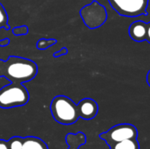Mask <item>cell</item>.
Returning <instances> with one entry per match:
<instances>
[{
  "instance_id": "6da1fadb",
  "label": "cell",
  "mask_w": 150,
  "mask_h": 149,
  "mask_svg": "<svg viewBox=\"0 0 150 149\" xmlns=\"http://www.w3.org/2000/svg\"><path fill=\"white\" fill-rule=\"evenodd\" d=\"M38 73L37 64L27 58L10 56L7 61H0V76L11 83H24L33 80Z\"/></svg>"
},
{
  "instance_id": "7a4b0ae2",
  "label": "cell",
  "mask_w": 150,
  "mask_h": 149,
  "mask_svg": "<svg viewBox=\"0 0 150 149\" xmlns=\"http://www.w3.org/2000/svg\"><path fill=\"white\" fill-rule=\"evenodd\" d=\"M50 111L54 119L59 124L69 126L76 123L80 118L77 105L69 97L59 95L53 98Z\"/></svg>"
},
{
  "instance_id": "3957f363",
  "label": "cell",
  "mask_w": 150,
  "mask_h": 149,
  "mask_svg": "<svg viewBox=\"0 0 150 149\" xmlns=\"http://www.w3.org/2000/svg\"><path fill=\"white\" fill-rule=\"evenodd\" d=\"M30 96L23 83H11L0 89V108L10 109L25 105Z\"/></svg>"
},
{
  "instance_id": "277c9868",
  "label": "cell",
  "mask_w": 150,
  "mask_h": 149,
  "mask_svg": "<svg viewBox=\"0 0 150 149\" xmlns=\"http://www.w3.org/2000/svg\"><path fill=\"white\" fill-rule=\"evenodd\" d=\"M80 15L83 23L90 29L100 27L107 19L106 9L96 0H92L90 4L83 7L80 11Z\"/></svg>"
},
{
  "instance_id": "5b68a950",
  "label": "cell",
  "mask_w": 150,
  "mask_h": 149,
  "mask_svg": "<svg viewBox=\"0 0 150 149\" xmlns=\"http://www.w3.org/2000/svg\"><path fill=\"white\" fill-rule=\"evenodd\" d=\"M111 6L120 16L139 17L148 15L149 0H108Z\"/></svg>"
},
{
  "instance_id": "8992f818",
  "label": "cell",
  "mask_w": 150,
  "mask_h": 149,
  "mask_svg": "<svg viewBox=\"0 0 150 149\" xmlns=\"http://www.w3.org/2000/svg\"><path fill=\"white\" fill-rule=\"evenodd\" d=\"M137 136L138 131L136 127L131 124L117 125L99 135L100 139L104 140L109 147L125 140L137 139Z\"/></svg>"
},
{
  "instance_id": "52a82bcc",
  "label": "cell",
  "mask_w": 150,
  "mask_h": 149,
  "mask_svg": "<svg viewBox=\"0 0 150 149\" xmlns=\"http://www.w3.org/2000/svg\"><path fill=\"white\" fill-rule=\"evenodd\" d=\"M78 112L81 119L90 120L94 119L98 112V103L91 98H83L77 104Z\"/></svg>"
},
{
  "instance_id": "ba28073f",
  "label": "cell",
  "mask_w": 150,
  "mask_h": 149,
  "mask_svg": "<svg viewBox=\"0 0 150 149\" xmlns=\"http://www.w3.org/2000/svg\"><path fill=\"white\" fill-rule=\"evenodd\" d=\"M130 38L137 42H142L146 40L147 33V23L142 20H138L131 24L128 29Z\"/></svg>"
},
{
  "instance_id": "9c48e42d",
  "label": "cell",
  "mask_w": 150,
  "mask_h": 149,
  "mask_svg": "<svg viewBox=\"0 0 150 149\" xmlns=\"http://www.w3.org/2000/svg\"><path fill=\"white\" fill-rule=\"evenodd\" d=\"M68 149H79L86 143V135L83 133H68L65 137Z\"/></svg>"
},
{
  "instance_id": "30bf717a",
  "label": "cell",
  "mask_w": 150,
  "mask_h": 149,
  "mask_svg": "<svg viewBox=\"0 0 150 149\" xmlns=\"http://www.w3.org/2000/svg\"><path fill=\"white\" fill-rule=\"evenodd\" d=\"M22 149H48L47 143L41 139L34 136L24 138Z\"/></svg>"
},
{
  "instance_id": "8fae6325",
  "label": "cell",
  "mask_w": 150,
  "mask_h": 149,
  "mask_svg": "<svg viewBox=\"0 0 150 149\" xmlns=\"http://www.w3.org/2000/svg\"><path fill=\"white\" fill-rule=\"evenodd\" d=\"M111 149H140V145L137 139L125 140L110 147Z\"/></svg>"
},
{
  "instance_id": "7c38bea8",
  "label": "cell",
  "mask_w": 150,
  "mask_h": 149,
  "mask_svg": "<svg viewBox=\"0 0 150 149\" xmlns=\"http://www.w3.org/2000/svg\"><path fill=\"white\" fill-rule=\"evenodd\" d=\"M55 43H57V40L55 39H40L37 41L36 47L40 50H44L54 45Z\"/></svg>"
},
{
  "instance_id": "4fadbf2b",
  "label": "cell",
  "mask_w": 150,
  "mask_h": 149,
  "mask_svg": "<svg viewBox=\"0 0 150 149\" xmlns=\"http://www.w3.org/2000/svg\"><path fill=\"white\" fill-rule=\"evenodd\" d=\"M23 141L24 138L19 136H14L11 137L7 142L9 149H22L23 147Z\"/></svg>"
},
{
  "instance_id": "5bb4252c",
  "label": "cell",
  "mask_w": 150,
  "mask_h": 149,
  "mask_svg": "<svg viewBox=\"0 0 150 149\" xmlns=\"http://www.w3.org/2000/svg\"><path fill=\"white\" fill-rule=\"evenodd\" d=\"M5 28L7 31L10 29V25H8V15L4 9V7L0 3V28Z\"/></svg>"
},
{
  "instance_id": "9a60e30c",
  "label": "cell",
  "mask_w": 150,
  "mask_h": 149,
  "mask_svg": "<svg viewBox=\"0 0 150 149\" xmlns=\"http://www.w3.org/2000/svg\"><path fill=\"white\" fill-rule=\"evenodd\" d=\"M28 26L27 25H21V26H17L15 28H13L12 30V33L15 36H23V35H26L28 33Z\"/></svg>"
},
{
  "instance_id": "2e32d148",
  "label": "cell",
  "mask_w": 150,
  "mask_h": 149,
  "mask_svg": "<svg viewBox=\"0 0 150 149\" xmlns=\"http://www.w3.org/2000/svg\"><path fill=\"white\" fill-rule=\"evenodd\" d=\"M67 54H68V49L66 47H62L60 51H58V52L54 54V57L58 58V57H61L62 55H66Z\"/></svg>"
},
{
  "instance_id": "e0dca14e",
  "label": "cell",
  "mask_w": 150,
  "mask_h": 149,
  "mask_svg": "<svg viewBox=\"0 0 150 149\" xmlns=\"http://www.w3.org/2000/svg\"><path fill=\"white\" fill-rule=\"evenodd\" d=\"M0 149H9L7 141L1 140V139H0Z\"/></svg>"
},
{
  "instance_id": "ac0fdd59",
  "label": "cell",
  "mask_w": 150,
  "mask_h": 149,
  "mask_svg": "<svg viewBox=\"0 0 150 149\" xmlns=\"http://www.w3.org/2000/svg\"><path fill=\"white\" fill-rule=\"evenodd\" d=\"M146 41L150 44V22L147 23V33H146Z\"/></svg>"
},
{
  "instance_id": "d6986e66",
  "label": "cell",
  "mask_w": 150,
  "mask_h": 149,
  "mask_svg": "<svg viewBox=\"0 0 150 149\" xmlns=\"http://www.w3.org/2000/svg\"><path fill=\"white\" fill-rule=\"evenodd\" d=\"M9 42H10V40L9 39H4L3 40H0V46H2V47L6 46V45L9 44Z\"/></svg>"
},
{
  "instance_id": "ffe728a7",
  "label": "cell",
  "mask_w": 150,
  "mask_h": 149,
  "mask_svg": "<svg viewBox=\"0 0 150 149\" xmlns=\"http://www.w3.org/2000/svg\"><path fill=\"white\" fill-rule=\"evenodd\" d=\"M147 83H148L149 86V87H150V70H149V71L148 75H147Z\"/></svg>"
}]
</instances>
